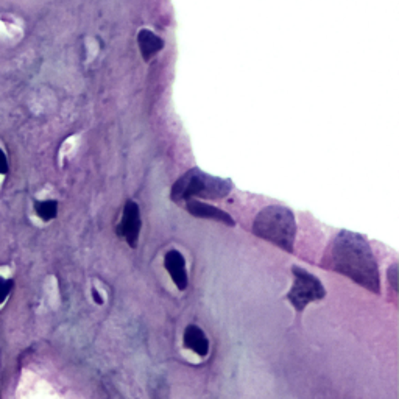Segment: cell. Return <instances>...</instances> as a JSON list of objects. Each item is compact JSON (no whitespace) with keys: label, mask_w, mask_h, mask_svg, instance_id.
I'll list each match as a JSON object with an SVG mask.
<instances>
[{"label":"cell","mask_w":399,"mask_h":399,"mask_svg":"<svg viewBox=\"0 0 399 399\" xmlns=\"http://www.w3.org/2000/svg\"><path fill=\"white\" fill-rule=\"evenodd\" d=\"M326 264L365 289L379 293L381 283L376 258L364 236L341 231L334 239Z\"/></svg>","instance_id":"cell-1"},{"label":"cell","mask_w":399,"mask_h":399,"mask_svg":"<svg viewBox=\"0 0 399 399\" xmlns=\"http://www.w3.org/2000/svg\"><path fill=\"white\" fill-rule=\"evenodd\" d=\"M253 233L279 246L284 251H293L297 222L293 212L283 206H268L262 209L253 223Z\"/></svg>","instance_id":"cell-2"},{"label":"cell","mask_w":399,"mask_h":399,"mask_svg":"<svg viewBox=\"0 0 399 399\" xmlns=\"http://www.w3.org/2000/svg\"><path fill=\"white\" fill-rule=\"evenodd\" d=\"M233 182L225 178L212 177L200 169H190L175 182L172 200L175 203H186L189 200H220L229 195Z\"/></svg>","instance_id":"cell-3"},{"label":"cell","mask_w":399,"mask_h":399,"mask_svg":"<svg viewBox=\"0 0 399 399\" xmlns=\"http://www.w3.org/2000/svg\"><path fill=\"white\" fill-rule=\"evenodd\" d=\"M292 273L295 281L290 292L287 293V300H289L290 305L297 309L298 312L305 310L310 302L322 301L326 297V289L320 279L314 276L312 273H309L307 270L295 266L292 267Z\"/></svg>","instance_id":"cell-4"},{"label":"cell","mask_w":399,"mask_h":399,"mask_svg":"<svg viewBox=\"0 0 399 399\" xmlns=\"http://www.w3.org/2000/svg\"><path fill=\"white\" fill-rule=\"evenodd\" d=\"M141 212L138 203H134L130 200L124 207V214L121 223L117 226V234L121 236L124 241L129 244L131 248L138 245L139 234H141Z\"/></svg>","instance_id":"cell-5"},{"label":"cell","mask_w":399,"mask_h":399,"mask_svg":"<svg viewBox=\"0 0 399 399\" xmlns=\"http://www.w3.org/2000/svg\"><path fill=\"white\" fill-rule=\"evenodd\" d=\"M186 209L190 215H194V217L220 222V223H225V225H228V226L236 225L234 219L231 217L229 214H226L225 211H222V209H219V207H215L212 204L200 202V200H189V202H186Z\"/></svg>","instance_id":"cell-6"},{"label":"cell","mask_w":399,"mask_h":399,"mask_svg":"<svg viewBox=\"0 0 399 399\" xmlns=\"http://www.w3.org/2000/svg\"><path fill=\"white\" fill-rule=\"evenodd\" d=\"M164 267L167 271H169L173 284L177 285L180 290H186L189 279H187L185 256H182L178 250L167 251L164 256Z\"/></svg>","instance_id":"cell-7"},{"label":"cell","mask_w":399,"mask_h":399,"mask_svg":"<svg viewBox=\"0 0 399 399\" xmlns=\"http://www.w3.org/2000/svg\"><path fill=\"white\" fill-rule=\"evenodd\" d=\"M185 346L200 357H206L209 353V340L202 328L190 324L185 329Z\"/></svg>","instance_id":"cell-8"},{"label":"cell","mask_w":399,"mask_h":399,"mask_svg":"<svg viewBox=\"0 0 399 399\" xmlns=\"http://www.w3.org/2000/svg\"><path fill=\"white\" fill-rule=\"evenodd\" d=\"M138 43H139V49L142 53V58L146 61H150L151 58L158 55L159 52L163 50L164 43L163 39L156 36L153 31H150L147 28H143L139 31L138 35Z\"/></svg>","instance_id":"cell-9"},{"label":"cell","mask_w":399,"mask_h":399,"mask_svg":"<svg viewBox=\"0 0 399 399\" xmlns=\"http://www.w3.org/2000/svg\"><path fill=\"white\" fill-rule=\"evenodd\" d=\"M35 209H36V214L39 215V217H41L45 222H49V220H53L55 217H57L58 203L55 202V200H47V202L36 203Z\"/></svg>","instance_id":"cell-10"},{"label":"cell","mask_w":399,"mask_h":399,"mask_svg":"<svg viewBox=\"0 0 399 399\" xmlns=\"http://www.w3.org/2000/svg\"><path fill=\"white\" fill-rule=\"evenodd\" d=\"M13 289V281H6V279L0 278V305L5 301V298L10 295Z\"/></svg>","instance_id":"cell-11"},{"label":"cell","mask_w":399,"mask_h":399,"mask_svg":"<svg viewBox=\"0 0 399 399\" xmlns=\"http://www.w3.org/2000/svg\"><path fill=\"white\" fill-rule=\"evenodd\" d=\"M8 172V163H6V156L4 155V151L0 150V175H5Z\"/></svg>","instance_id":"cell-12"},{"label":"cell","mask_w":399,"mask_h":399,"mask_svg":"<svg viewBox=\"0 0 399 399\" xmlns=\"http://www.w3.org/2000/svg\"><path fill=\"white\" fill-rule=\"evenodd\" d=\"M92 297H94V301L97 302V305H103V298H102V295H99V292L92 289Z\"/></svg>","instance_id":"cell-13"}]
</instances>
